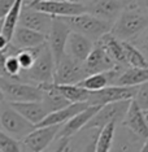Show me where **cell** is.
Wrapping results in <instances>:
<instances>
[{"mask_svg":"<svg viewBox=\"0 0 148 152\" xmlns=\"http://www.w3.org/2000/svg\"><path fill=\"white\" fill-rule=\"evenodd\" d=\"M148 27V13L138 1L123 7L112 23L111 33L122 42H133Z\"/></svg>","mask_w":148,"mask_h":152,"instance_id":"6da1fadb","label":"cell"},{"mask_svg":"<svg viewBox=\"0 0 148 152\" xmlns=\"http://www.w3.org/2000/svg\"><path fill=\"white\" fill-rule=\"evenodd\" d=\"M55 60L47 42L44 43L42 51L36 56L34 64L27 70H21L17 81L29 82L33 85H42L53 82L55 74Z\"/></svg>","mask_w":148,"mask_h":152,"instance_id":"7a4b0ae2","label":"cell"},{"mask_svg":"<svg viewBox=\"0 0 148 152\" xmlns=\"http://www.w3.org/2000/svg\"><path fill=\"white\" fill-rule=\"evenodd\" d=\"M70 30L77 33H81L90 38L91 40H99L104 34L109 33L112 29V23L108 21H104L101 18H98L96 16L91 13L83 12L75 16H68V17H61Z\"/></svg>","mask_w":148,"mask_h":152,"instance_id":"3957f363","label":"cell"},{"mask_svg":"<svg viewBox=\"0 0 148 152\" xmlns=\"http://www.w3.org/2000/svg\"><path fill=\"white\" fill-rule=\"evenodd\" d=\"M0 88L4 94L5 102L8 103L42 100L43 98V90L38 85L5 78L1 75H0Z\"/></svg>","mask_w":148,"mask_h":152,"instance_id":"277c9868","label":"cell"},{"mask_svg":"<svg viewBox=\"0 0 148 152\" xmlns=\"http://www.w3.org/2000/svg\"><path fill=\"white\" fill-rule=\"evenodd\" d=\"M0 126L17 140H21L33 129H35V125L27 121L9 103L8 104L3 103L0 105Z\"/></svg>","mask_w":148,"mask_h":152,"instance_id":"5b68a950","label":"cell"},{"mask_svg":"<svg viewBox=\"0 0 148 152\" xmlns=\"http://www.w3.org/2000/svg\"><path fill=\"white\" fill-rule=\"evenodd\" d=\"M130 102L131 100H120V102L106 103L104 105H100L98 112L92 116V118L88 121L85 127L86 129L100 130L103 126L109 122H116L117 125L121 124L123 116H125L126 110L130 105Z\"/></svg>","mask_w":148,"mask_h":152,"instance_id":"8992f818","label":"cell"},{"mask_svg":"<svg viewBox=\"0 0 148 152\" xmlns=\"http://www.w3.org/2000/svg\"><path fill=\"white\" fill-rule=\"evenodd\" d=\"M61 125H47V126H35L27 135L20 140L22 151L40 152L48 150L56 138Z\"/></svg>","mask_w":148,"mask_h":152,"instance_id":"52a82bcc","label":"cell"},{"mask_svg":"<svg viewBox=\"0 0 148 152\" xmlns=\"http://www.w3.org/2000/svg\"><path fill=\"white\" fill-rule=\"evenodd\" d=\"M86 75L87 73H86L83 63H79V61L69 57L68 55H64L55 66L53 82L55 83L77 85Z\"/></svg>","mask_w":148,"mask_h":152,"instance_id":"ba28073f","label":"cell"},{"mask_svg":"<svg viewBox=\"0 0 148 152\" xmlns=\"http://www.w3.org/2000/svg\"><path fill=\"white\" fill-rule=\"evenodd\" d=\"M136 86L109 85L98 91H90L88 104L104 105L106 103L120 102V100H131L135 95Z\"/></svg>","mask_w":148,"mask_h":152,"instance_id":"9c48e42d","label":"cell"},{"mask_svg":"<svg viewBox=\"0 0 148 152\" xmlns=\"http://www.w3.org/2000/svg\"><path fill=\"white\" fill-rule=\"evenodd\" d=\"M69 33L70 27L68 26V23L61 17H53L50 33L47 34V44L52 52L55 64H57L65 55V44Z\"/></svg>","mask_w":148,"mask_h":152,"instance_id":"30bf717a","label":"cell"},{"mask_svg":"<svg viewBox=\"0 0 148 152\" xmlns=\"http://www.w3.org/2000/svg\"><path fill=\"white\" fill-rule=\"evenodd\" d=\"M27 7L51 15L52 17L75 16L85 12V3L69 1V0H44V1H38Z\"/></svg>","mask_w":148,"mask_h":152,"instance_id":"8fae6325","label":"cell"},{"mask_svg":"<svg viewBox=\"0 0 148 152\" xmlns=\"http://www.w3.org/2000/svg\"><path fill=\"white\" fill-rule=\"evenodd\" d=\"M123 7L125 4L120 0H86L85 12L113 23L122 12Z\"/></svg>","mask_w":148,"mask_h":152,"instance_id":"7c38bea8","label":"cell"},{"mask_svg":"<svg viewBox=\"0 0 148 152\" xmlns=\"http://www.w3.org/2000/svg\"><path fill=\"white\" fill-rule=\"evenodd\" d=\"M52 21H53V17L51 15H47V13L40 12L38 9H34L31 7L23 5L17 25L29 27V29H33L35 31L43 33L47 35L50 33Z\"/></svg>","mask_w":148,"mask_h":152,"instance_id":"4fadbf2b","label":"cell"},{"mask_svg":"<svg viewBox=\"0 0 148 152\" xmlns=\"http://www.w3.org/2000/svg\"><path fill=\"white\" fill-rule=\"evenodd\" d=\"M94 44L95 42L91 40L90 38H87L81 33L70 30L66 39V44H65V55L79 61V63H85V60L90 55Z\"/></svg>","mask_w":148,"mask_h":152,"instance_id":"5bb4252c","label":"cell"},{"mask_svg":"<svg viewBox=\"0 0 148 152\" xmlns=\"http://www.w3.org/2000/svg\"><path fill=\"white\" fill-rule=\"evenodd\" d=\"M85 69L86 73L92 74V73H99V72H105L109 69L114 68L116 63L114 60L109 56V53L106 52V50L101 46L99 42H95L94 47H92L90 55L85 60Z\"/></svg>","mask_w":148,"mask_h":152,"instance_id":"9a60e30c","label":"cell"},{"mask_svg":"<svg viewBox=\"0 0 148 152\" xmlns=\"http://www.w3.org/2000/svg\"><path fill=\"white\" fill-rule=\"evenodd\" d=\"M99 108H100V105L90 104L87 108H85L83 110L78 112L77 115H74L70 120H68L66 122H64L60 126V130H58L56 138H71L73 135H75L78 131H81L87 125V122L98 112Z\"/></svg>","mask_w":148,"mask_h":152,"instance_id":"2e32d148","label":"cell"},{"mask_svg":"<svg viewBox=\"0 0 148 152\" xmlns=\"http://www.w3.org/2000/svg\"><path fill=\"white\" fill-rule=\"evenodd\" d=\"M121 125L129 129L130 131H133L135 135H138L143 140H146V138L148 137V125L144 120L143 110L133 99L121 121Z\"/></svg>","mask_w":148,"mask_h":152,"instance_id":"e0dca14e","label":"cell"},{"mask_svg":"<svg viewBox=\"0 0 148 152\" xmlns=\"http://www.w3.org/2000/svg\"><path fill=\"white\" fill-rule=\"evenodd\" d=\"M47 42V35L43 33L35 31L33 29L29 27L17 25L15 31H13L11 43L15 47H17L18 50L22 48H31V47H36L40 44Z\"/></svg>","mask_w":148,"mask_h":152,"instance_id":"ac0fdd59","label":"cell"},{"mask_svg":"<svg viewBox=\"0 0 148 152\" xmlns=\"http://www.w3.org/2000/svg\"><path fill=\"white\" fill-rule=\"evenodd\" d=\"M90 105L87 102L81 103H70L66 107H63L60 109H56L53 112H50L36 126H47V125H63L68 120H70L74 115L83 110L85 108Z\"/></svg>","mask_w":148,"mask_h":152,"instance_id":"d6986e66","label":"cell"},{"mask_svg":"<svg viewBox=\"0 0 148 152\" xmlns=\"http://www.w3.org/2000/svg\"><path fill=\"white\" fill-rule=\"evenodd\" d=\"M9 104H11L18 113H21L27 121H30V122L35 126L48 115V113H50L48 109L46 108V105L43 104L42 100L17 102V103H9Z\"/></svg>","mask_w":148,"mask_h":152,"instance_id":"ffe728a7","label":"cell"},{"mask_svg":"<svg viewBox=\"0 0 148 152\" xmlns=\"http://www.w3.org/2000/svg\"><path fill=\"white\" fill-rule=\"evenodd\" d=\"M101 44L103 47L106 50V52L109 53L113 60H114L116 64H120V65H125V53H123V46H122V40L117 39V38L113 35V34L109 31L104 34L100 39L96 40Z\"/></svg>","mask_w":148,"mask_h":152,"instance_id":"44dd1931","label":"cell"},{"mask_svg":"<svg viewBox=\"0 0 148 152\" xmlns=\"http://www.w3.org/2000/svg\"><path fill=\"white\" fill-rule=\"evenodd\" d=\"M148 82V66L144 68H131L127 66L125 70L120 74L114 85L122 86H139Z\"/></svg>","mask_w":148,"mask_h":152,"instance_id":"7402d4cb","label":"cell"},{"mask_svg":"<svg viewBox=\"0 0 148 152\" xmlns=\"http://www.w3.org/2000/svg\"><path fill=\"white\" fill-rule=\"evenodd\" d=\"M55 88L60 92L66 100L70 103H81V102H87L90 98V91L78 85H69V83H55Z\"/></svg>","mask_w":148,"mask_h":152,"instance_id":"603a6c76","label":"cell"},{"mask_svg":"<svg viewBox=\"0 0 148 152\" xmlns=\"http://www.w3.org/2000/svg\"><path fill=\"white\" fill-rule=\"evenodd\" d=\"M123 53H125V64L126 66L131 68H144L148 66V61L144 57V55L140 52L133 42H122Z\"/></svg>","mask_w":148,"mask_h":152,"instance_id":"cb8c5ba5","label":"cell"},{"mask_svg":"<svg viewBox=\"0 0 148 152\" xmlns=\"http://www.w3.org/2000/svg\"><path fill=\"white\" fill-rule=\"evenodd\" d=\"M116 127H117L116 122H109L101 127L100 131H99L98 139H96L95 151L106 152L112 150L114 137H116Z\"/></svg>","mask_w":148,"mask_h":152,"instance_id":"d4e9b609","label":"cell"},{"mask_svg":"<svg viewBox=\"0 0 148 152\" xmlns=\"http://www.w3.org/2000/svg\"><path fill=\"white\" fill-rule=\"evenodd\" d=\"M44 46L40 44V46H36V47H31V48H22V50H17L16 52V56L18 58V63H20V66H21V70H27L31 65L34 64L36 56L39 55V52L42 51V48Z\"/></svg>","mask_w":148,"mask_h":152,"instance_id":"484cf974","label":"cell"},{"mask_svg":"<svg viewBox=\"0 0 148 152\" xmlns=\"http://www.w3.org/2000/svg\"><path fill=\"white\" fill-rule=\"evenodd\" d=\"M0 151L1 152H18V151H22L21 143H20L16 138L9 135L7 131L0 130Z\"/></svg>","mask_w":148,"mask_h":152,"instance_id":"4316f807","label":"cell"},{"mask_svg":"<svg viewBox=\"0 0 148 152\" xmlns=\"http://www.w3.org/2000/svg\"><path fill=\"white\" fill-rule=\"evenodd\" d=\"M133 100L142 109L148 108V82H144V83L136 86V91Z\"/></svg>","mask_w":148,"mask_h":152,"instance_id":"83f0119b","label":"cell"},{"mask_svg":"<svg viewBox=\"0 0 148 152\" xmlns=\"http://www.w3.org/2000/svg\"><path fill=\"white\" fill-rule=\"evenodd\" d=\"M133 43L139 48L140 52L144 55V57H146L147 61H148V27L136 38V39L133 40Z\"/></svg>","mask_w":148,"mask_h":152,"instance_id":"f1b7e54d","label":"cell"},{"mask_svg":"<svg viewBox=\"0 0 148 152\" xmlns=\"http://www.w3.org/2000/svg\"><path fill=\"white\" fill-rule=\"evenodd\" d=\"M8 44H9L8 38H7V37L4 35V34H3L1 31H0V51L5 50V48L8 47Z\"/></svg>","mask_w":148,"mask_h":152,"instance_id":"f546056e","label":"cell"},{"mask_svg":"<svg viewBox=\"0 0 148 152\" xmlns=\"http://www.w3.org/2000/svg\"><path fill=\"white\" fill-rule=\"evenodd\" d=\"M138 3H139V4L142 5V8L148 13V0H138Z\"/></svg>","mask_w":148,"mask_h":152,"instance_id":"4dcf8cb0","label":"cell"},{"mask_svg":"<svg viewBox=\"0 0 148 152\" xmlns=\"http://www.w3.org/2000/svg\"><path fill=\"white\" fill-rule=\"evenodd\" d=\"M140 151H143V152H148V137L146 138V140H144V143H143L142 148H140Z\"/></svg>","mask_w":148,"mask_h":152,"instance_id":"1f68e13d","label":"cell"},{"mask_svg":"<svg viewBox=\"0 0 148 152\" xmlns=\"http://www.w3.org/2000/svg\"><path fill=\"white\" fill-rule=\"evenodd\" d=\"M38 1H44V0H23V5H31Z\"/></svg>","mask_w":148,"mask_h":152,"instance_id":"d6a6232c","label":"cell"},{"mask_svg":"<svg viewBox=\"0 0 148 152\" xmlns=\"http://www.w3.org/2000/svg\"><path fill=\"white\" fill-rule=\"evenodd\" d=\"M143 110V116H144V120H146L147 125H148V108L147 109H142Z\"/></svg>","mask_w":148,"mask_h":152,"instance_id":"836d02e7","label":"cell"},{"mask_svg":"<svg viewBox=\"0 0 148 152\" xmlns=\"http://www.w3.org/2000/svg\"><path fill=\"white\" fill-rule=\"evenodd\" d=\"M120 1H122L125 5H127V4H131V3H135V1H138V0H120Z\"/></svg>","mask_w":148,"mask_h":152,"instance_id":"e575fe53","label":"cell"},{"mask_svg":"<svg viewBox=\"0 0 148 152\" xmlns=\"http://www.w3.org/2000/svg\"><path fill=\"white\" fill-rule=\"evenodd\" d=\"M4 102H5V99H4V94H3L1 88H0V105H1Z\"/></svg>","mask_w":148,"mask_h":152,"instance_id":"d590c367","label":"cell"},{"mask_svg":"<svg viewBox=\"0 0 148 152\" xmlns=\"http://www.w3.org/2000/svg\"><path fill=\"white\" fill-rule=\"evenodd\" d=\"M1 26H3V20L0 21V31H1Z\"/></svg>","mask_w":148,"mask_h":152,"instance_id":"8d00e7d4","label":"cell"}]
</instances>
